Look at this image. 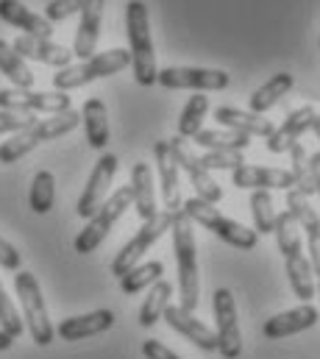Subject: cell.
Returning a JSON list of instances; mask_svg holds the SVG:
<instances>
[{
    "mask_svg": "<svg viewBox=\"0 0 320 359\" xmlns=\"http://www.w3.org/2000/svg\"><path fill=\"white\" fill-rule=\"evenodd\" d=\"M114 173H117V156H114V154H103V156L95 162V170L89 173V181H86L79 203H76V212H79L84 220H89V217L100 209V203L109 198Z\"/></svg>",
    "mask_w": 320,
    "mask_h": 359,
    "instance_id": "cell-14",
    "label": "cell"
},
{
    "mask_svg": "<svg viewBox=\"0 0 320 359\" xmlns=\"http://www.w3.org/2000/svg\"><path fill=\"white\" fill-rule=\"evenodd\" d=\"M103 8H106V0H84L81 6V22L76 31V42H73V56H79L81 62L95 56L100 25H103Z\"/></svg>",
    "mask_w": 320,
    "mask_h": 359,
    "instance_id": "cell-16",
    "label": "cell"
},
{
    "mask_svg": "<svg viewBox=\"0 0 320 359\" xmlns=\"http://www.w3.org/2000/svg\"><path fill=\"white\" fill-rule=\"evenodd\" d=\"M215 120L232 131H240L245 137H262L267 140L273 134V123L262 114H253V111H242L234 106H218L215 109Z\"/></svg>",
    "mask_w": 320,
    "mask_h": 359,
    "instance_id": "cell-26",
    "label": "cell"
},
{
    "mask_svg": "<svg viewBox=\"0 0 320 359\" xmlns=\"http://www.w3.org/2000/svg\"><path fill=\"white\" fill-rule=\"evenodd\" d=\"M167 145H170V154H173L178 170H184L187 179L192 181L195 198H201V201H206V203H218V201L223 198V189L218 187V181L212 179V173L201 165V159L192 154V148L187 145V140H184V137H173Z\"/></svg>",
    "mask_w": 320,
    "mask_h": 359,
    "instance_id": "cell-11",
    "label": "cell"
},
{
    "mask_svg": "<svg viewBox=\"0 0 320 359\" xmlns=\"http://www.w3.org/2000/svg\"><path fill=\"white\" fill-rule=\"evenodd\" d=\"M81 6H84V0H51L45 6V20L48 22H62L73 14H79Z\"/></svg>",
    "mask_w": 320,
    "mask_h": 359,
    "instance_id": "cell-40",
    "label": "cell"
},
{
    "mask_svg": "<svg viewBox=\"0 0 320 359\" xmlns=\"http://www.w3.org/2000/svg\"><path fill=\"white\" fill-rule=\"evenodd\" d=\"M287 212L295 220L298 229H304L307 234V251H309V265L312 273L320 278V217L318 212L309 206L307 195H301L298 189H287Z\"/></svg>",
    "mask_w": 320,
    "mask_h": 359,
    "instance_id": "cell-15",
    "label": "cell"
},
{
    "mask_svg": "<svg viewBox=\"0 0 320 359\" xmlns=\"http://www.w3.org/2000/svg\"><path fill=\"white\" fill-rule=\"evenodd\" d=\"M212 312H215V337L218 351L223 359H240L242 354V332L237 320V304L229 287L215 290L212 295Z\"/></svg>",
    "mask_w": 320,
    "mask_h": 359,
    "instance_id": "cell-9",
    "label": "cell"
},
{
    "mask_svg": "<svg viewBox=\"0 0 320 359\" xmlns=\"http://www.w3.org/2000/svg\"><path fill=\"white\" fill-rule=\"evenodd\" d=\"M20 251L6 240V237H0V268L6 270H20Z\"/></svg>",
    "mask_w": 320,
    "mask_h": 359,
    "instance_id": "cell-41",
    "label": "cell"
},
{
    "mask_svg": "<svg viewBox=\"0 0 320 359\" xmlns=\"http://www.w3.org/2000/svg\"><path fill=\"white\" fill-rule=\"evenodd\" d=\"M293 84H295L293 73H276L270 81H265L259 90L251 95V111H253V114L270 111L273 106L281 103V97H284L287 92L293 90Z\"/></svg>",
    "mask_w": 320,
    "mask_h": 359,
    "instance_id": "cell-28",
    "label": "cell"
},
{
    "mask_svg": "<svg viewBox=\"0 0 320 359\" xmlns=\"http://www.w3.org/2000/svg\"><path fill=\"white\" fill-rule=\"evenodd\" d=\"M181 212H184L192 223L209 229L215 237H220L226 245H232V248H237V251H253L256 243H259V234H256L253 229H245L242 223L226 217L223 212H218L215 203H206V201H201V198H187V201L181 203Z\"/></svg>",
    "mask_w": 320,
    "mask_h": 359,
    "instance_id": "cell-5",
    "label": "cell"
},
{
    "mask_svg": "<svg viewBox=\"0 0 320 359\" xmlns=\"http://www.w3.org/2000/svg\"><path fill=\"white\" fill-rule=\"evenodd\" d=\"M209 111V97L206 95H192L178 117V137L184 140H192L201 128H204V117Z\"/></svg>",
    "mask_w": 320,
    "mask_h": 359,
    "instance_id": "cell-34",
    "label": "cell"
},
{
    "mask_svg": "<svg viewBox=\"0 0 320 359\" xmlns=\"http://www.w3.org/2000/svg\"><path fill=\"white\" fill-rule=\"evenodd\" d=\"M0 109L8 111H48V114H59L73 109V100L67 92H36V90H0Z\"/></svg>",
    "mask_w": 320,
    "mask_h": 359,
    "instance_id": "cell-13",
    "label": "cell"
},
{
    "mask_svg": "<svg viewBox=\"0 0 320 359\" xmlns=\"http://www.w3.org/2000/svg\"><path fill=\"white\" fill-rule=\"evenodd\" d=\"M79 123H81V111H76V109L51 114L48 120H36L31 128H25V131H20V134H11V140H6V142L0 145V162H3V165H14V162H20L22 156H28L36 145L51 142V140H59V137L76 131Z\"/></svg>",
    "mask_w": 320,
    "mask_h": 359,
    "instance_id": "cell-4",
    "label": "cell"
},
{
    "mask_svg": "<svg viewBox=\"0 0 320 359\" xmlns=\"http://www.w3.org/2000/svg\"><path fill=\"white\" fill-rule=\"evenodd\" d=\"M251 215H253V231L256 234H273L276 209H273V195L267 189L251 192Z\"/></svg>",
    "mask_w": 320,
    "mask_h": 359,
    "instance_id": "cell-35",
    "label": "cell"
},
{
    "mask_svg": "<svg viewBox=\"0 0 320 359\" xmlns=\"http://www.w3.org/2000/svg\"><path fill=\"white\" fill-rule=\"evenodd\" d=\"M14 290H17V298H20V306H22V323L28 326L31 340L42 348L51 346L53 337H56V329L51 323L48 304H45V295H42V287H39L36 276L28 273V270H17Z\"/></svg>",
    "mask_w": 320,
    "mask_h": 359,
    "instance_id": "cell-6",
    "label": "cell"
},
{
    "mask_svg": "<svg viewBox=\"0 0 320 359\" xmlns=\"http://www.w3.org/2000/svg\"><path fill=\"white\" fill-rule=\"evenodd\" d=\"M318 309L309 306V304H301L295 309H287L276 318H270L265 326H262V334L267 340H284V337H293V334H301L307 329H312L318 323Z\"/></svg>",
    "mask_w": 320,
    "mask_h": 359,
    "instance_id": "cell-20",
    "label": "cell"
},
{
    "mask_svg": "<svg viewBox=\"0 0 320 359\" xmlns=\"http://www.w3.org/2000/svg\"><path fill=\"white\" fill-rule=\"evenodd\" d=\"M192 142H198L206 151H240L242 154L251 145V137L232 131V128H201L192 137Z\"/></svg>",
    "mask_w": 320,
    "mask_h": 359,
    "instance_id": "cell-30",
    "label": "cell"
},
{
    "mask_svg": "<svg viewBox=\"0 0 320 359\" xmlns=\"http://www.w3.org/2000/svg\"><path fill=\"white\" fill-rule=\"evenodd\" d=\"M315 109L312 106H301V109H295V111H290L287 114V120L279 126V128H273V134L267 137V151L270 154H287L295 142H301V137L312 128V120H315Z\"/></svg>",
    "mask_w": 320,
    "mask_h": 359,
    "instance_id": "cell-18",
    "label": "cell"
},
{
    "mask_svg": "<svg viewBox=\"0 0 320 359\" xmlns=\"http://www.w3.org/2000/svg\"><path fill=\"white\" fill-rule=\"evenodd\" d=\"M0 329L6 332V334H11L14 340L25 332V323H22V315L17 312V306H14V301L6 295V290H3V284H0Z\"/></svg>",
    "mask_w": 320,
    "mask_h": 359,
    "instance_id": "cell-37",
    "label": "cell"
},
{
    "mask_svg": "<svg viewBox=\"0 0 320 359\" xmlns=\"http://www.w3.org/2000/svg\"><path fill=\"white\" fill-rule=\"evenodd\" d=\"M198 159L206 170H237L240 165H245L240 151H206Z\"/></svg>",
    "mask_w": 320,
    "mask_h": 359,
    "instance_id": "cell-38",
    "label": "cell"
},
{
    "mask_svg": "<svg viewBox=\"0 0 320 359\" xmlns=\"http://www.w3.org/2000/svg\"><path fill=\"white\" fill-rule=\"evenodd\" d=\"M0 20L20 28L28 36H39V39H51L53 36V22H48L42 14L31 11L28 6H22L20 0H0Z\"/></svg>",
    "mask_w": 320,
    "mask_h": 359,
    "instance_id": "cell-23",
    "label": "cell"
},
{
    "mask_svg": "<svg viewBox=\"0 0 320 359\" xmlns=\"http://www.w3.org/2000/svg\"><path fill=\"white\" fill-rule=\"evenodd\" d=\"M81 123L86 131V142L95 151H103L109 145V114H106V103L100 97H89L81 109Z\"/></svg>",
    "mask_w": 320,
    "mask_h": 359,
    "instance_id": "cell-27",
    "label": "cell"
},
{
    "mask_svg": "<svg viewBox=\"0 0 320 359\" xmlns=\"http://www.w3.org/2000/svg\"><path fill=\"white\" fill-rule=\"evenodd\" d=\"M142 357L145 359H181L178 354H173L167 346H161L159 340H145V343H142Z\"/></svg>",
    "mask_w": 320,
    "mask_h": 359,
    "instance_id": "cell-42",
    "label": "cell"
},
{
    "mask_svg": "<svg viewBox=\"0 0 320 359\" xmlns=\"http://www.w3.org/2000/svg\"><path fill=\"white\" fill-rule=\"evenodd\" d=\"M173 248L178 262V292H181V309L195 312L198 309V251H195V231L192 220L178 209L173 212Z\"/></svg>",
    "mask_w": 320,
    "mask_h": 359,
    "instance_id": "cell-3",
    "label": "cell"
},
{
    "mask_svg": "<svg viewBox=\"0 0 320 359\" xmlns=\"http://www.w3.org/2000/svg\"><path fill=\"white\" fill-rule=\"evenodd\" d=\"M273 234L279 243V251L284 257V268H287V278L293 292L309 304L318 292H315V273L309 259L304 257V243H301V231L295 226V220L290 217V212H276V223H273Z\"/></svg>",
    "mask_w": 320,
    "mask_h": 359,
    "instance_id": "cell-1",
    "label": "cell"
},
{
    "mask_svg": "<svg viewBox=\"0 0 320 359\" xmlns=\"http://www.w3.org/2000/svg\"><path fill=\"white\" fill-rule=\"evenodd\" d=\"M11 48H14L22 59H31V62H39V65H51V67H59V70L73 62V50H67V48H62V45H56V42H51V39L28 36V34L17 36V39L11 42Z\"/></svg>",
    "mask_w": 320,
    "mask_h": 359,
    "instance_id": "cell-21",
    "label": "cell"
},
{
    "mask_svg": "<svg viewBox=\"0 0 320 359\" xmlns=\"http://www.w3.org/2000/svg\"><path fill=\"white\" fill-rule=\"evenodd\" d=\"M161 318L167 320L170 329H175V332H178L181 337H187L189 343H195L201 351H218V337H215V332H212L206 323H201L192 312H184L181 306H173V304H170Z\"/></svg>",
    "mask_w": 320,
    "mask_h": 359,
    "instance_id": "cell-19",
    "label": "cell"
},
{
    "mask_svg": "<svg viewBox=\"0 0 320 359\" xmlns=\"http://www.w3.org/2000/svg\"><path fill=\"white\" fill-rule=\"evenodd\" d=\"M34 123H36V117H34V114L0 109V134H20V131L31 128Z\"/></svg>",
    "mask_w": 320,
    "mask_h": 359,
    "instance_id": "cell-39",
    "label": "cell"
},
{
    "mask_svg": "<svg viewBox=\"0 0 320 359\" xmlns=\"http://www.w3.org/2000/svg\"><path fill=\"white\" fill-rule=\"evenodd\" d=\"M170 295H173V284L159 278L154 287H148V295L140 306V326L151 329L159 323V318L164 315V309L170 306Z\"/></svg>",
    "mask_w": 320,
    "mask_h": 359,
    "instance_id": "cell-31",
    "label": "cell"
},
{
    "mask_svg": "<svg viewBox=\"0 0 320 359\" xmlns=\"http://www.w3.org/2000/svg\"><path fill=\"white\" fill-rule=\"evenodd\" d=\"M170 223H173V212H161L156 217L145 220L142 229L117 251V257H114V262H112V273L120 278V276H126L134 265H140V259L148 254V248L159 240L161 234L170 229Z\"/></svg>",
    "mask_w": 320,
    "mask_h": 359,
    "instance_id": "cell-10",
    "label": "cell"
},
{
    "mask_svg": "<svg viewBox=\"0 0 320 359\" xmlns=\"http://www.w3.org/2000/svg\"><path fill=\"white\" fill-rule=\"evenodd\" d=\"M312 131H315V137L320 142V114H315V120H312Z\"/></svg>",
    "mask_w": 320,
    "mask_h": 359,
    "instance_id": "cell-45",
    "label": "cell"
},
{
    "mask_svg": "<svg viewBox=\"0 0 320 359\" xmlns=\"http://www.w3.org/2000/svg\"><path fill=\"white\" fill-rule=\"evenodd\" d=\"M156 84L164 90H198L218 92L232 84L226 70H209V67H164L156 76Z\"/></svg>",
    "mask_w": 320,
    "mask_h": 359,
    "instance_id": "cell-12",
    "label": "cell"
},
{
    "mask_svg": "<svg viewBox=\"0 0 320 359\" xmlns=\"http://www.w3.org/2000/svg\"><path fill=\"white\" fill-rule=\"evenodd\" d=\"M126 31H128V53H131L134 79L140 87H154L159 67H156V50H154V36H151V17L142 0H128Z\"/></svg>",
    "mask_w": 320,
    "mask_h": 359,
    "instance_id": "cell-2",
    "label": "cell"
},
{
    "mask_svg": "<svg viewBox=\"0 0 320 359\" xmlns=\"http://www.w3.org/2000/svg\"><path fill=\"white\" fill-rule=\"evenodd\" d=\"M309 168H312V181H315V192L320 195V154L309 156Z\"/></svg>",
    "mask_w": 320,
    "mask_h": 359,
    "instance_id": "cell-43",
    "label": "cell"
},
{
    "mask_svg": "<svg viewBox=\"0 0 320 359\" xmlns=\"http://www.w3.org/2000/svg\"><path fill=\"white\" fill-rule=\"evenodd\" d=\"M154 159H156V170L161 181V201L167 206V212H178L181 209V179H178V165L170 154V145L159 140L154 145Z\"/></svg>",
    "mask_w": 320,
    "mask_h": 359,
    "instance_id": "cell-24",
    "label": "cell"
},
{
    "mask_svg": "<svg viewBox=\"0 0 320 359\" xmlns=\"http://www.w3.org/2000/svg\"><path fill=\"white\" fill-rule=\"evenodd\" d=\"M232 184L237 189H295V179L290 170L281 168H256V165H240L232 170Z\"/></svg>",
    "mask_w": 320,
    "mask_h": 359,
    "instance_id": "cell-17",
    "label": "cell"
},
{
    "mask_svg": "<svg viewBox=\"0 0 320 359\" xmlns=\"http://www.w3.org/2000/svg\"><path fill=\"white\" fill-rule=\"evenodd\" d=\"M128 206H131V187H120L117 192H112V195L100 203V209L89 217V223L79 231V237H76V243H73L76 254L86 257V254L98 251V245L109 237L112 226L126 215Z\"/></svg>",
    "mask_w": 320,
    "mask_h": 359,
    "instance_id": "cell-8",
    "label": "cell"
},
{
    "mask_svg": "<svg viewBox=\"0 0 320 359\" xmlns=\"http://www.w3.org/2000/svg\"><path fill=\"white\" fill-rule=\"evenodd\" d=\"M114 326V312L112 309H95V312H86V315H76V318H67L59 323L56 334L67 343H76V340H86V337H95V334H103Z\"/></svg>",
    "mask_w": 320,
    "mask_h": 359,
    "instance_id": "cell-22",
    "label": "cell"
},
{
    "mask_svg": "<svg viewBox=\"0 0 320 359\" xmlns=\"http://www.w3.org/2000/svg\"><path fill=\"white\" fill-rule=\"evenodd\" d=\"M315 292H318V295H320V281H318V284H315Z\"/></svg>",
    "mask_w": 320,
    "mask_h": 359,
    "instance_id": "cell-46",
    "label": "cell"
},
{
    "mask_svg": "<svg viewBox=\"0 0 320 359\" xmlns=\"http://www.w3.org/2000/svg\"><path fill=\"white\" fill-rule=\"evenodd\" d=\"M126 67H131V53L123 50V48H114V50H103V53H95L92 59L81 62V65H67L62 67L56 76H53V87L59 92H70L86 87L98 79H109L114 73H123Z\"/></svg>",
    "mask_w": 320,
    "mask_h": 359,
    "instance_id": "cell-7",
    "label": "cell"
},
{
    "mask_svg": "<svg viewBox=\"0 0 320 359\" xmlns=\"http://www.w3.org/2000/svg\"><path fill=\"white\" fill-rule=\"evenodd\" d=\"M11 346H14V337H11V334H6V332L0 329V351H8Z\"/></svg>",
    "mask_w": 320,
    "mask_h": 359,
    "instance_id": "cell-44",
    "label": "cell"
},
{
    "mask_svg": "<svg viewBox=\"0 0 320 359\" xmlns=\"http://www.w3.org/2000/svg\"><path fill=\"white\" fill-rule=\"evenodd\" d=\"M290 156H293V179H295V189L301 195H315V181H312V168H309V154L304 148V142H295L290 148Z\"/></svg>",
    "mask_w": 320,
    "mask_h": 359,
    "instance_id": "cell-36",
    "label": "cell"
},
{
    "mask_svg": "<svg viewBox=\"0 0 320 359\" xmlns=\"http://www.w3.org/2000/svg\"><path fill=\"white\" fill-rule=\"evenodd\" d=\"M131 206L137 209L140 220H151L156 217V184H154V173L148 162H137L131 168Z\"/></svg>",
    "mask_w": 320,
    "mask_h": 359,
    "instance_id": "cell-25",
    "label": "cell"
},
{
    "mask_svg": "<svg viewBox=\"0 0 320 359\" xmlns=\"http://www.w3.org/2000/svg\"><path fill=\"white\" fill-rule=\"evenodd\" d=\"M0 73L14 84V90H34V73L6 39H0Z\"/></svg>",
    "mask_w": 320,
    "mask_h": 359,
    "instance_id": "cell-29",
    "label": "cell"
},
{
    "mask_svg": "<svg viewBox=\"0 0 320 359\" xmlns=\"http://www.w3.org/2000/svg\"><path fill=\"white\" fill-rule=\"evenodd\" d=\"M56 203V179L51 170H39L31 181V192H28V206L36 215H48Z\"/></svg>",
    "mask_w": 320,
    "mask_h": 359,
    "instance_id": "cell-33",
    "label": "cell"
},
{
    "mask_svg": "<svg viewBox=\"0 0 320 359\" xmlns=\"http://www.w3.org/2000/svg\"><path fill=\"white\" fill-rule=\"evenodd\" d=\"M164 273V265L161 262H142V265H134L126 276H120V290L126 295H137L148 287H154Z\"/></svg>",
    "mask_w": 320,
    "mask_h": 359,
    "instance_id": "cell-32",
    "label": "cell"
}]
</instances>
